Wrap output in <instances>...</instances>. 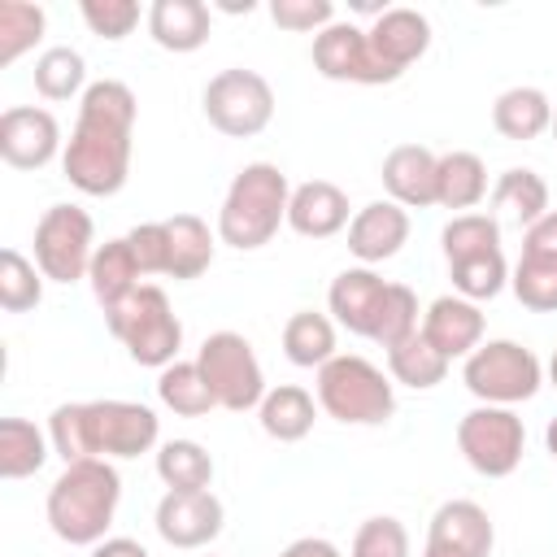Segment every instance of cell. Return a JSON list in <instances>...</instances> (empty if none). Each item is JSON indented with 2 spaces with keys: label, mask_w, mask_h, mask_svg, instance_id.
<instances>
[{
  "label": "cell",
  "mask_w": 557,
  "mask_h": 557,
  "mask_svg": "<svg viewBox=\"0 0 557 557\" xmlns=\"http://www.w3.org/2000/svg\"><path fill=\"white\" fill-rule=\"evenodd\" d=\"M83 22L100 39H126L139 26V4L135 0H83L78 4Z\"/></svg>",
  "instance_id": "42"
},
{
  "label": "cell",
  "mask_w": 557,
  "mask_h": 557,
  "mask_svg": "<svg viewBox=\"0 0 557 557\" xmlns=\"http://www.w3.org/2000/svg\"><path fill=\"white\" fill-rule=\"evenodd\" d=\"M287 200H292L287 174L270 161H248L231 178L226 200L218 209V239L239 252L265 248L278 235V226L287 222Z\"/></svg>",
  "instance_id": "4"
},
{
  "label": "cell",
  "mask_w": 557,
  "mask_h": 557,
  "mask_svg": "<svg viewBox=\"0 0 557 557\" xmlns=\"http://www.w3.org/2000/svg\"><path fill=\"white\" fill-rule=\"evenodd\" d=\"M157 396H161V405L174 409L178 418H205L209 409H218V396H213V387L205 383V374H200L196 361H174V366H165L161 379H157Z\"/></svg>",
  "instance_id": "30"
},
{
  "label": "cell",
  "mask_w": 557,
  "mask_h": 557,
  "mask_svg": "<svg viewBox=\"0 0 557 557\" xmlns=\"http://www.w3.org/2000/svg\"><path fill=\"white\" fill-rule=\"evenodd\" d=\"M165 239H170V261L165 274L170 278H200L213 265V235L196 213H174L165 218Z\"/></svg>",
  "instance_id": "26"
},
{
  "label": "cell",
  "mask_w": 557,
  "mask_h": 557,
  "mask_svg": "<svg viewBox=\"0 0 557 557\" xmlns=\"http://www.w3.org/2000/svg\"><path fill=\"white\" fill-rule=\"evenodd\" d=\"M270 17L283 26V30H326L335 22V4L331 0H274L270 4Z\"/></svg>",
  "instance_id": "43"
},
{
  "label": "cell",
  "mask_w": 557,
  "mask_h": 557,
  "mask_svg": "<svg viewBox=\"0 0 557 557\" xmlns=\"http://www.w3.org/2000/svg\"><path fill=\"white\" fill-rule=\"evenodd\" d=\"M387 370L396 383L413 387V392H426L435 383L448 379V357L440 348H431V339L422 331H413L409 339H400L396 348H387Z\"/></svg>",
  "instance_id": "29"
},
{
  "label": "cell",
  "mask_w": 557,
  "mask_h": 557,
  "mask_svg": "<svg viewBox=\"0 0 557 557\" xmlns=\"http://www.w3.org/2000/svg\"><path fill=\"white\" fill-rule=\"evenodd\" d=\"M527 444V426L505 405H479L457 422V448L483 479H505L518 470Z\"/></svg>",
  "instance_id": "10"
},
{
  "label": "cell",
  "mask_w": 557,
  "mask_h": 557,
  "mask_svg": "<svg viewBox=\"0 0 557 557\" xmlns=\"http://www.w3.org/2000/svg\"><path fill=\"white\" fill-rule=\"evenodd\" d=\"M492 205L505 209V213H513L522 226H531V222H540V218L548 213V183H544L535 170L513 165V170H505V174L496 178Z\"/></svg>",
  "instance_id": "33"
},
{
  "label": "cell",
  "mask_w": 557,
  "mask_h": 557,
  "mask_svg": "<svg viewBox=\"0 0 557 557\" xmlns=\"http://www.w3.org/2000/svg\"><path fill=\"white\" fill-rule=\"evenodd\" d=\"M278 557H344L331 540H322V535H305V540H292Z\"/></svg>",
  "instance_id": "46"
},
{
  "label": "cell",
  "mask_w": 557,
  "mask_h": 557,
  "mask_svg": "<svg viewBox=\"0 0 557 557\" xmlns=\"http://www.w3.org/2000/svg\"><path fill=\"white\" fill-rule=\"evenodd\" d=\"M544 448L553 453V461H557V418L548 422V431H544Z\"/></svg>",
  "instance_id": "48"
},
{
  "label": "cell",
  "mask_w": 557,
  "mask_h": 557,
  "mask_svg": "<svg viewBox=\"0 0 557 557\" xmlns=\"http://www.w3.org/2000/svg\"><path fill=\"white\" fill-rule=\"evenodd\" d=\"M313 413H318V409H313V396H309L305 387H296V383L270 387L265 400H261V409H257L261 431H265L270 440H278V444L305 440V435L313 431Z\"/></svg>",
  "instance_id": "25"
},
{
  "label": "cell",
  "mask_w": 557,
  "mask_h": 557,
  "mask_svg": "<svg viewBox=\"0 0 557 557\" xmlns=\"http://www.w3.org/2000/svg\"><path fill=\"white\" fill-rule=\"evenodd\" d=\"M435 165L440 157L422 144H396L383 157V187L400 209H426L435 205Z\"/></svg>",
  "instance_id": "20"
},
{
  "label": "cell",
  "mask_w": 557,
  "mask_h": 557,
  "mask_svg": "<svg viewBox=\"0 0 557 557\" xmlns=\"http://www.w3.org/2000/svg\"><path fill=\"white\" fill-rule=\"evenodd\" d=\"M383 292H387V283H383L370 265H352V270H339V274L331 278L326 305H331V313H335V322H339L344 331L370 339L374 313H379V305H383Z\"/></svg>",
  "instance_id": "21"
},
{
  "label": "cell",
  "mask_w": 557,
  "mask_h": 557,
  "mask_svg": "<svg viewBox=\"0 0 557 557\" xmlns=\"http://www.w3.org/2000/svg\"><path fill=\"white\" fill-rule=\"evenodd\" d=\"M313 70L331 83H361V87L396 83V74L374 57L370 35L352 22H331L326 30L313 35Z\"/></svg>",
  "instance_id": "12"
},
{
  "label": "cell",
  "mask_w": 557,
  "mask_h": 557,
  "mask_svg": "<svg viewBox=\"0 0 557 557\" xmlns=\"http://www.w3.org/2000/svg\"><path fill=\"white\" fill-rule=\"evenodd\" d=\"M91 235H96V226H91L87 209H78V205L44 209V218L35 222V265L44 270V278H52V283L87 278L91 257H96Z\"/></svg>",
  "instance_id": "11"
},
{
  "label": "cell",
  "mask_w": 557,
  "mask_h": 557,
  "mask_svg": "<svg viewBox=\"0 0 557 557\" xmlns=\"http://www.w3.org/2000/svg\"><path fill=\"white\" fill-rule=\"evenodd\" d=\"M492 544H496V531H492V518L483 505L444 500L431 513L422 557H492Z\"/></svg>",
  "instance_id": "13"
},
{
  "label": "cell",
  "mask_w": 557,
  "mask_h": 557,
  "mask_svg": "<svg viewBox=\"0 0 557 557\" xmlns=\"http://www.w3.org/2000/svg\"><path fill=\"white\" fill-rule=\"evenodd\" d=\"M318 405L335 418V422H348V426H379L392 418L396 409V392H392V379L357 357V352H335L322 370H318Z\"/></svg>",
  "instance_id": "6"
},
{
  "label": "cell",
  "mask_w": 557,
  "mask_h": 557,
  "mask_svg": "<svg viewBox=\"0 0 557 557\" xmlns=\"http://www.w3.org/2000/svg\"><path fill=\"white\" fill-rule=\"evenodd\" d=\"M548 379H553V387H557V352H553V361H548Z\"/></svg>",
  "instance_id": "49"
},
{
  "label": "cell",
  "mask_w": 557,
  "mask_h": 557,
  "mask_svg": "<svg viewBox=\"0 0 557 557\" xmlns=\"http://www.w3.org/2000/svg\"><path fill=\"white\" fill-rule=\"evenodd\" d=\"M461 383L483 400V405H518L531 400L544 383V366L531 348H522L518 339H487L479 344L466 366H461Z\"/></svg>",
  "instance_id": "7"
},
{
  "label": "cell",
  "mask_w": 557,
  "mask_h": 557,
  "mask_svg": "<svg viewBox=\"0 0 557 557\" xmlns=\"http://www.w3.org/2000/svg\"><path fill=\"white\" fill-rule=\"evenodd\" d=\"M104 322H109L113 339H122V348L131 352V361L152 366V370H165V366L178 361L183 322L174 318L170 296L161 287H152V283L135 287L122 305L104 309Z\"/></svg>",
  "instance_id": "5"
},
{
  "label": "cell",
  "mask_w": 557,
  "mask_h": 557,
  "mask_svg": "<svg viewBox=\"0 0 557 557\" xmlns=\"http://www.w3.org/2000/svg\"><path fill=\"white\" fill-rule=\"evenodd\" d=\"M61 152V126L48 109L17 104L0 113V157L13 170H44Z\"/></svg>",
  "instance_id": "14"
},
{
  "label": "cell",
  "mask_w": 557,
  "mask_h": 557,
  "mask_svg": "<svg viewBox=\"0 0 557 557\" xmlns=\"http://www.w3.org/2000/svg\"><path fill=\"white\" fill-rule=\"evenodd\" d=\"M348 196L326 183V178H309L300 187H292V200H287V226L305 239H331L348 226Z\"/></svg>",
  "instance_id": "18"
},
{
  "label": "cell",
  "mask_w": 557,
  "mask_h": 557,
  "mask_svg": "<svg viewBox=\"0 0 557 557\" xmlns=\"http://www.w3.org/2000/svg\"><path fill=\"white\" fill-rule=\"evenodd\" d=\"M513 296L535 313H557V257H531L522 252L509 274Z\"/></svg>",
  "instance_id": "37"
},
{
  "label": "cell",
  "mask_w": 557,
  "mask_h": 557,
  "mask_svg": "<svg viewBox=\"0 0 557 557\" xmlns=\"http://www.w3.org/2000/svg\"><path fill=\"white\" fill-rule=\"evenodd\" d=\"M522 252H531V257H557V209H548L540 222L527 226Z\"/></svg>",
  "instance_id": "45"
},
{
  "label": "cell",
  "mask_w": 557,
  "mask_h": 557,
  "mask_svg": "<svg viewBox=\"0 0 557 557\" xmlns=\"http://www.w3.org/2000/svg\"><path fill=\"white\" fill-rule=\"evenodd\" d=\"M139 278H144V274H139V261H135L126 235H122V239H109V244L96 248L91 270H87V283H91V296L100 300V309L122 305L135 287H144Z\"/></svg>",
  "instance_id": "24"
},
{
  "label": "cell",
  "mask_w": 557,
  "mask_h": 557,
  "mask_svg": "<svg viewBox=\"0 0 557 557\" xmlns=\"http://www.w3.org/2000/svg\"><path fill=\"white\" fill-rule=\"evenodd\" d=\"M205 117L231 139H252L274 117V91L257 70L231 65L205 83Z\"/></svg>",
  "instance_id": "9"
},
{
  "label": "cell",
  "mask_w": 557,
  "mask_h": 557,
  "mask_svg": "<svg viewBox=\"0 0 557 557\" xmlns=\"http://www.w3.org/2000/svg\"><path fill=\"white\" fill-rule=\"evenodd\" d=\"M222 500L205 492H165L157 505V535L170 548H205L222 535Z\"/></svg>",
  "instance_id": "15"
},
{
  "label": "cell",
  "mask_w": 557,
  "mask_h": 557,
  "mask_svg": "<svg viewBox=\"0 0 557 557\" xmlns=\"http://www.w3.org/2000/svg\"><path fill=\"white\" fill-rule=\"evenodd\" d=\"M135 261H139V274H165V261H170V239H165V222H139L131 235H126Z\"/></svg>",
  "instance_id": "44"
},
{
  "label": "cell",
  "mask_w": 557,
  "mask_h": 557,
  "mask_svg": "<svg viewBox=\"0 0 557 557\" xmlns=\"http://www.w3.org/2000/svg\"><path fill=\"white\" fill-rule=\"evenodd\" d=\"M553 139H557V109H553Z\"/></svg>",
  "instance_id": "50"
},
{
  "label": "cell",
  "mask_w": 557,
  "mask_h": 557,
  "mask_svg": "<svg viewBox=\"0 0 557 557\" xmlns=\"http://www.w3.org/2000/svg\"><path fill=\"white\" fill-rule=\"evenodd\" d=\"M39 300H44V270L26 261L17 248H4L0 252V309L26 313Z\"/></svg>",
  "instance_id": "36"
},
{
  "label": "cell",
  "mask_w": 557,
  "mask_h": 557,
  "mask_svg": "<svg viewBox=\"0 0 557 557\" xmlns=\"http://www.w3.org/2000/svg\"><path fill=\"white\" fill-rule=\"evenodd\" d=\"M122 500V479L104 457L70 461L48 487V527L65 544H100Z\"/></svg>",
  "instance_id": "3"
},
{
  "label": "cell",
  "mask_w": 557,
  "mask_h": 557,
  "mask_svg": "<svg viewBox=\"0 0 557 557\" xmlns=\"http://www.w3.org/2000/svg\"><path fill=\"white\" fill-rule=\"evenodd\" d=\"M196 366H200L205 383L213 387L218 409H231V413L261 409L270 387H265V374H261V361H257L252 344L239 331H213L200 344Z\"/></svg>",
  "instance_id": "8"
},
{
  "label": "cell",
  "mask_w": 557,
  "mask_h": 557,
  "mask_svg": "<svg viewBox=\"0 0 557 557\" xmlns=\"http://www.w3.org/2000/svg\"><path fill=\"white\" fill-rule=\"evenodd\" d=\"M431 348H440L448 361L453 357H470L479 344H483V313L474 300L466 296H440L431 300V309L422 313V326H418Z\"/></svg>",
  "instance_id": "19"
},
{
  "label": "cell",
  "mask_w": 557,
  "mask_h": 557,
  "mask_svg": "<svg viewBox=\"0 0 557 557\" xmlns=\"http://www.w3.org/2000/svg\"><path fill=\"white\" fill-rule=\"evenodd\" d=\"M157 413L139 400H74L57 405L48 418L52 453L65 466L87 457H139L157 444Z\"/></svg>",
  "instance_id": "2"
},
{
  "label": "cell",
  "mask_w": 557,
  "mask_h": 557,
  "mask_svg": "<svg viewBox=\"0 0 557 557\" xmlns=\"http://www.w3.org/2000/svg\"><path fill=\"white\" fill-rule=\"evenodd\" d=\"M366 35H370L374 57H379L396 78L431 48V22H426L418 9H383Z\"/></svg>",
  "instance_id": "17"
},
{
  "label": "cell",
  "mask_w": 557,
  "mask_h": 557,
  "mask_svg": "<svg viewBox=\"0 0 557 557\" xmlns=\"http://www.w3.org/2000/svg\"><path fill=\"white\" fill-rule=\"evenodd\" d=\"M44 431L26 418H0V479H30L48 461Z\"/></svg>",
  "instance_id": "31"
},
{
  "label": "cell",
  "mask_w": 557,
  "mask_h": 557,
  "mask_svg": "<svg viewBox=\"0 0 557 557\" xmlns=\"http://www.w3.org/2000/svg\"><path fill=\"white\" fill-rule=\"evenodd\" d=\"M91 557H148V548L139 540H126V535H113V540H100L91 548Z\"/></svg>",
  "instance_id": "47"
},
{
  "label": "cell",
  "mask_w": 557,
  "mask_h": 557,
  "mask_svg": "<svg viewBox=\"0 0 557 557\" xmlns=\"http://www.w3.org/2000/svg\"><path fill=\"white\" fill-rule=\"evenodd\" d=\"M444 257L448 261H466V257H479V252H496L500 248V222L492 213H457L444 235Z\"/></svg>",
  "instance_id": "38"
},
{
  "label": "cell",
  "mask_w": 557,
  "mask_h": 557,
  "mask_svg": "<svg viewBox=\"0 0 557 557\" xmlns=\"http://www.w3.org/2000/svg\"><path fill=\"white\" fill-rule=\"evenodd\" d=\"M492 126L505 139H518V144L540 139L544 131H553V104L540 87H509L492 104Z\"/></svg>",
  "instance_id": "23"
},
{
  "label": "cell",
  "mask_w": 557,
  "mask_h": 557,
  "mask_svg": "<svg viewBox=\"0 0 557 557\" xmlns=\"http://www.w3.org/2000/svg\"><path fill=\"white\" fill-rule=\"evenodd\" d=\"M83 83H87L83 52H74L70 44H57V48L39 52V61H35V91L44 100H70V96L87 91Z\"/></svg>",
  "instance_id": "34"
},
{
  "label": "cell",
  "mask_w": 557,
  "mask_h": 557,
  "mask_svg": "<svg viewBox=\"0 0 557 557\" xmlns=\"http://www.w3.org/2000/svg\"><path fill=\"white\" fill-rule=\"evenodd\" d=\"M135 91L117 78H100L78 100V122L61 152L65 178L83 196H117L131 178V135H135Z\"/></svg>",
  "instance_id": "1"
},
{
  "label": "cell",
  "mask_w": 557,
  "mask_h": 557,
  "mask_svg": "<svg viewBox=\"0 0 557 557\" xmlns=\"http://www.w3.org/2000/svg\"><path fill=\"white\" fill-rule=\"evenodd\" d=\"M405 239H409V213L396 200H370L348 222V252L361 265H374V261L396 257L405 248Z\"/></svg>",
  "instance_id": "16"
},
{
  "label": "cell",
  "mask_w": 557,
  "mask_h": 557,
  "mask_svg": "<svg viewBox=\"0 0 557 557\" xmlns=\"http://www.w3.org/2000/svg\"><path fill=\"white\" fill-rule=\"evenodd\" d=\"M352 557H409V535L400 527V518H366L352 535Z\"/></svg>",
  "instance_id": "41"
},
{
  "label": "cell",
  "mask_w": 557,
  "mask_h": 557,
  "mask_svg": "<svg viewBox=\"0 0 557 557\" xmlns=\"http://www.w3.org/2000/svg\"><path fill=\"white\" fill-rule=\"evenodd\" d=\"M157 474L170 492H205L213 483V457L196 440H170L157 453Z\"/></svg>",
  "instance_id": "32"
},
{
  "label": "cell",
  "mask_w": 557,
  "mask_h": 557,
  "mask_svg": "<svg viewBox=\"0 0 557 557\" xmlns=\"http://www.w3.org/2000/svg\"><path fill=\"white\" fill-rule=\"evenodd\" d=\"M487 196V165L479 152H444L435 165V205L474 209Z\"/></svg>",
  "instance_id": "27"
},
{
  "label": "cell",
  "mask_w": 557,
  "mask_h": 557,
  "mask_svg": "<svg viewBox=\"0 0 557 557\" xmlns=\"http://www.w3.org/2000/svg\"><path fill=\"white\" fill-rule=\"evenodd\" d=\"M148 35L165 52H196L209 39V4H200V0H152Z\"/></svg>",
  "instance_id": "22"
},
{
  "label": "cell",
  "mask_w": 557,
  "mask_h": 557,
  "mask_svg": "<svg viewBox=\"0 0 557 557\" xmlns=\"http://www.w3.org/2000/svg\"><path fill=\"white\" fill-rule=\"evenodd\" d=\"M413 331H418V296H413L405 283H387L383 305H379V313H374L370 339L383 344V348H396V344L409 339Z\"/></svg>",
  "instance_id": "40"
},
{
  "label": "cell",
  "mask_w": 557,
  "mask_h": 557,
  "mask_svg": "<svg viewBox=\"0 0 557 557\" xmlns=\"http://www.w3.org/2000/svg\"><path fill=\"white\" fill-rule=\"evenodd\" d=\"M283 352L292 366H305V370H322L331 357H335V322L326 313H292L287 326H283Z\"/></svg>",
  "instance_id": "28"
},
{
  "label": "cell",
  "mask_w": 557,
  "mask_h": 557,
  "mask_svg": "<svg viewBox=\"0 0 557 557\" xmlns=\"http://www.w3.org/2000/svg\"><path fill=\"white\" fill-rule=\"evenodd\" d=\"M44 9L30 0H0V65H13L26 48L44 39Z\"/></svg>",
  "instance_id": "35"
},
{
  "label": "cell",
  "mask_w": 557,
  "mask_h": 557,
  "mask_svg": "<svg viewBox=\"0 0 557 557\" xmlns=\"http://www.w3.org/2000/svg\"><path fill=\"white\" fill-rule=\"evenodd\" d=\"M448 274H453V287L457 296L466 300H492L505 283H509V265H505V252H479V257H466V261H448Z\"/></svg>",
  "instance_id": "39"
}]
</instances>
